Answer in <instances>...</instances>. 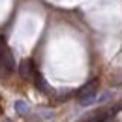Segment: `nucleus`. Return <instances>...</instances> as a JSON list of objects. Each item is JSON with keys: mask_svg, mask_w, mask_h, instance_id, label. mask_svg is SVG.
<instances>
[{"mask_svg": "<svg viewBox=\"0 0 122 122\" xmlns=\"http://www.w3.org/2000/svg\"><path fill=\"white\" fill-rule=\"evenodd\" d=\"M0 68H2L6 73H11V71L15 70V58H13V55H11L10 49H6V51L0 53Z\"/></svg>", "mask_w": 122, "mask_h": 122, "instance_id": "obj_3", "label": "nucleus"}, {"mask_svg": "<svg viewBox=\"0 0 122 122\" xmlns=\"http://www.w3.org/2000/svg\"><path fill=\"white\" fill-rule=\"evenodd\" d=\"M15 111L19 115H28V103H25V102H15Z\"/></svg>", "mask_w": 122, "mask_h": 122, "instance_id": "obj_4", "label": "nucleus"}, {"mask_svg": "<svg viewBox=\"0 0 122 122\" xmlns=\"http://www.w3.org/2000/svg\"><path fill=\"white\" fill-rule=\"evenodd\" d=\"M96 92H98V81L92 79V81H88L81 90L77 92L79 103L81 105H90L92 102H96Z\"/></svg>", "mask_w": 122, "mask_h": 122, "instance_id": "obj_1", "label": "nucleus"}, {"mask_svg": "<svg viewBox=\"0 0 122 122\" xmlns=\"http://www.w3.org/2000/svg\"><path fill=\"white\" fill-rule=\"evenodd\" d=\"M6 49H8V47H6V40L0 36V53H2V51H6Z\"/></svg>", "mask_w": 122, "mask_h": 122, "instance_id": "obj_5", "label": "nucleus"}, {"mask_svg": "<svg viewBox=\"0 0 122 122\" xmlns=\"http://www.w3.org/2000/svg\"><path fill=\"white\" fill-rule=\"evenodd\" d=\"M19 73L23 79H26V81H34V77H36V68H34V62L30 58H26V60H23L19 64Z\"/></svg>", "mask_w": 122, "mask_h": 122, "instance_id": "obj_2", "label": "nucleus"}, {"mask_svg": "<svg viewBox=\"0 0 122 122\" xmlns=\"http://www.w3.org/2000/svg\"><path fill=\"white\" fill-rule=\"evenodd\" d=\"M4 122H11V120H4Z\"/></svg>", "mask_w": 122, "mask_h": 122, "instance_id": "obj_6", "label": "nucleus"}]
</instances>
